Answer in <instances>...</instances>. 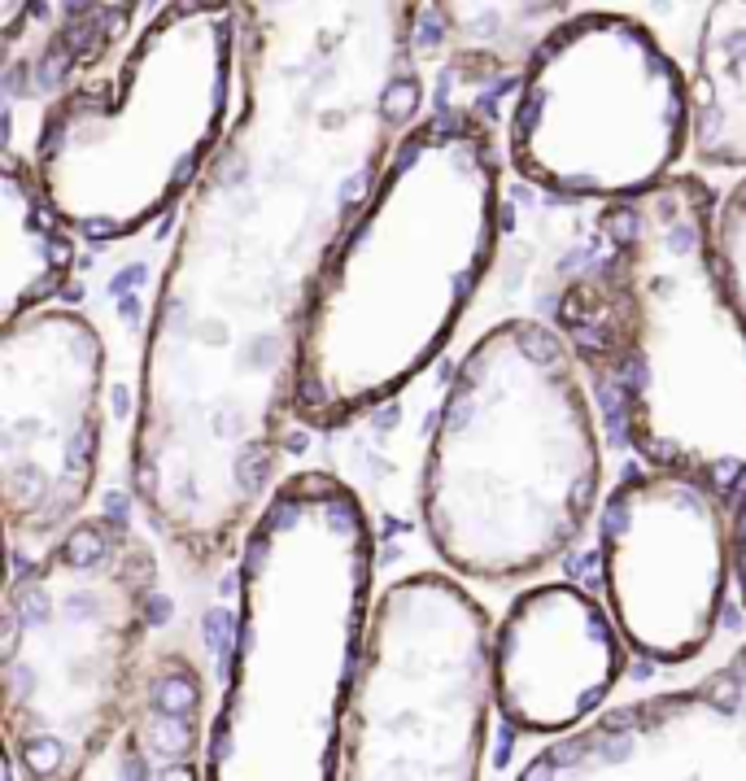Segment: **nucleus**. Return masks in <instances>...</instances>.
I'll list each match as a JSON object with an SVG mask.
<instances>
[{
  "label": "nucleus",
  "instance_id": "obj_1",
  "mask_svg": "<svg viewBox=\"0 0 746 781\" xmlns=\"http://www.w3.org/2000/svg\"><path fill=\"white\" fill-rule=\"evenodd\" d=\"M424 0H236L240 110L201 166L140 358L131 489L197 568L275 489L306 310L424 79Z\"/></svg>",
  "mask_w": 746,
  "mask_h": 781
},
{
  "label": "nucleus",
  "instance_id": "obj_2",
  "mask_svg": "<svg viewBox=\"0 0 746 781\" xmlns=\"http://www.w3.org/2000/svg\"><path fill=\"white\" fill-rule=\"evenodd\" d=\"M716 206L699 175L611 201L603 258L563 288L559 332L646 463L733 494L746 485V319L720 262Z\"/></svg>",
  "mask_w": 746,
  "mask_h": 781
},
{
  "label": "nucleus",
  "instance_id": "obj_3",
  "mask_svg": "<svg viewBox=\"0 0 746 781\" xmlns=\"http://www.w3.org/2000/svg\"><path fill=\"white\" fill-rule=\"evenodd\" d=\"M498 223L493 127L467 110L411 123L315 284L293 411L336 428L402 393L445 350L485 284Z\"/></svg>",
  "mask_w": 746,
  "mask_h": 781
},
{
  "label": "nucleus",
  "instance_id": "obj_4",
  "mask_svg": "<svg viewBox=\"0 0 746 781\" xmlns=\"http://www.w3.org/2000/svg\"><path fill=\"white\" fill-rule=\"evenodd\" d=\"M371 563V520L345 480L297 472L267 494L240 546L232 664L206 777L336 781Z\"/></svg>",
  "mask_w": 746,
  "mask_h": 781
},
{
  "label": "nucleus",
  "instance_id": "obj_5",
  "mask_svg": "<svg viewBox=\"0 0 746 781\" xmlns=\"http://www.w3.org/2000/svg\"><path fill=\"white\" fill-rule=\"evenodd\" d=\"M603 489L594 402L568 336L489 328L459 358L419 476L432 550L467 581L541 576L581 542Z\"/></svg>",
  "mask_w": 746,
  "mask_h": 781
},
{
  "label": "nucleus",
  "instance_id": "obj_6",
  "mask_svg": "<svg viewBox=\"0 0 746 781\" xmlns=\"http://www.w3.org/2000/svg\"><path fill=\"white\" fill-rule=\"evenodd\" d=\"M236 83V0H162L110 75L48 105L31 166L92 240L158 223L223 140Z\"/></svg>",
  "mask_w": 746,
  "mask_h": 781
},
{
  "label": "nucleus",
  "instance_id": "obj_7",
  "mask_svg": "<svg viewBox=\"0 0 746 781\" xmlns=\"http://www.w3.org/2000/svg\"><path fill=\"white\" fill-rule=\"evenodd\" d=\"M158 559L114 515L75 520L14 576L0 616L9 773L92 777L144 668Z\"/></svg>",
  "mask_w": 746,
  "mask_h": 781
},
{
  "label": "nucleus",
  "instance_id": "obj_8",
  "mask_svg": "<svg viewBox=\"0 0 746 781\" xmlns=\"http://www.w3.org/2000/svg\"><path fill=\"white\" fill-rule=\"evenodd\" d=\"M690 131V75L651 27L616 9H585L524 62L507 153L537 188L611 206L664 184Z\"/></svg>",
  "mask_w": 746,
  "mask_h": 781
},
{
  "label": "nucleus",
  "instance_id": "obj_9",
  "mask_svg": "<svg viewBox=\"0 0 746 781\" xmlns=\"http://www.w3.org/2000/svg\"><path fill=\"white\" fill-rule=\"evenodd\" d=\"M493 629L459 572H411L380 590L341 720L336 781H476L485 773Z\"/></svg>",
  "mask_w": 746,
  "mask_h": 781
},
{
  "label": "nucleus",
  "instance_id": "obj_10",
  "mask_svg": "<svg viewBox=\"0 0 746 781\" xmlns=\"http://www.w3.org/2000/svg\"><path fill=\"white\" fill-rule=\"evenodd\" d=\"M105 341L79 310H31L0 336V507L18 542H53L101 472Z\"/></svg>",
  "mask_w": 746,
  "mask_h": 781
},
{
  "label": "nucleus",
  "instance_id": "obj_11",
  "mask_svg": "<svg viewBox=\"0 0 746 781\" xmlns=\"http://www.w3.org/2000/svg\"><path fill=\"white\" fill-rule=\"evenodd\" d=\"M607 607L629 651L685 664L712 642L733 572L729 494L694 472L624 476L598 515Z\"/></svg>",
  "mask_w": 746,
  "mask_h": 781
},
{
  "label": "nucleus",
  "instance_id": "obj_12",
  "mask_svg": "<svg viewBox=\"0 0 746 781\" xmlns=\"http://www.w3.org/2000/svg\"><path fill=\"white\" fill-rule=\"evenodd\" d=\"M524 781L746 777V646L699 686L655 694L559 734L520 768Z\"/></svg>",
  "mask_w": 746,
  "mask_h": 781
},
{
  "label": "nucleus",
  "instance_id": "obj_13",
  "mask_svg": "<svg viewBox=\"0 0 746 781\" xmlns=\"http://www.w3.org/2000/svg\"><path fill=\"white\" fill-rule=\"evenodd\" d=\"M624 633L611 607L568 581L515 594L493 629L498 712L520 734H572L616 690Z\"/></svg>",
  "mask_w": 746,
  "mask_h": 781
},
{
  "label": "nucleus",
  "instance_id": "obj_14",
  "mask_svg": "<svg viewBox=\"0 0 746 781\" xmlns=\"http://www.w3.org/2000/svg\"><path fill=\"white\" fill-rule=\"evenodd\" d=\"M210 725L206 677L184 651H149L92 777L123 781H197L206 777Z\"/></svg>",
  "mask_w": 746,
  "mask_h": 781
},
{
  "label": "nucleus",
  "instance_id": "obj_15",
  "mask_svg": "<svg viewBox=\"0 0 746 781\" xmlns=\"http://www.w3.org/2000/svg\"><path fill=\"white\" fill-rule=\"evenodd\" d=\"M40 175L18 153L0 162V319L14 323L62 293L75 271V240Z\"/></svg>",
  "mask_w": 746,
  "mask_h": 781
},
{
  "label": "nucleus",
  "instance_id": "obj_16",
  "mask_svg": "<svg viewBox=\"0 0 746 781\" xmlns=\"http://www.w3.org/2000/svg\"><path fill=\"white\" fill-rule=\"evenodd\" d=\"M694 131L703 166L746 171V0H712L694 40Z\"/></svg>",
  "mask_w": 746,
  "mask_h": 781
},
{
  "label": "nucleus",
  "instance_id": "obj_17",
  "mask_svg": "<svg viewBox=\"0 0 746 781\" xmlns=\"http://www.w3.org/2000/svg\"><path fill=\"white\" fill-rule=\"evenodd\" d=\"M450 48L472 66L511 70L563 22L572 0H428Z\"/></svg>",
  "mask_w": 746,
  "mask_h": 781
},
{
  "label": "nucleus",
  "instance_id": "obj_18",
  "mask_svg": "<svg viewBox=\"0 0 746 781\" xmlns=\"http://www.w3.org/2000/svg\"><path fill=\"white\" fill-rule=\"evenodd\" d=\"M140 0H75L66 14V31L57 35L62 44V62H101L105 53H114L118 40L136 22Z\"/></svg>",
  "mask_w": 746,
  "mask_h": 781
},
{
  "label": "nucleus",
  "instance_id": "obj_19",
  "mask_svg": "<svg viewBox=\"0 0 746 781\" xmlns=\"http://www.w3.org/2000/svg\"><path fill=\"white\" fill-rule=\"evenodd\" d=\"M716 245H720V262H725L729 293L746 319V175L716 206Z\"/></svg>",
  "mask_w": 746,
  "mask_h": 781
},
{
  "label": "nucleus",
  "instance_id": "obj_20",
  "mask_svg": "<svg viewBox=\"0 0 746 781\" xmlns=\"http://www.w3.org/2000/svg\"><path fill=\"white\" fill-rule=\"evenodd\" d=\"M40 5H44V0H0V31H5V44L9 48H14L22 35H27L35 14H40Z\"/></svg>",
  "mask_w": 746,
  "mask_h": 781
},
{
  "label": "nucleus",
  "instance_id": "obj_21",
  "mask_svg": "<svg viewBox=\"0 0 746 781\" xmlns=\"http://www.w3.org/2000/svg\"><path fill=\"white\" fill-rule=\"evenodd\" d=\"M733 585H738V598L746 607V485H742L738 511H733Z\"/></svg>",
  "mask_w": 746,
  "mask_h": 781
}]
</instances>
